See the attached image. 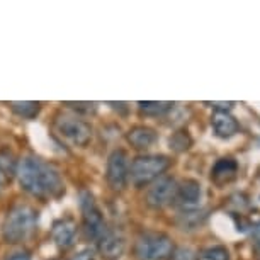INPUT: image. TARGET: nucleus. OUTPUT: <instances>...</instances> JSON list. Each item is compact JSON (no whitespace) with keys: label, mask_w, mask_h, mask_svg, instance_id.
<instances>
[{"label":"nucleus","mask_w":260,"mask_h":260,"mask_svg":"<svg viewBox=\"0 0 260 260\" xmlns=\"http://www.w3.org/2000/svg\"><path fill=\"white\" fill-rule=\"evenodd\" d=\"M16 175L24 192L41 201L58 199L65 192L60 172L38 156L27 155L19 160Z\"/></svg>","instance_id":"nucleus-1"},{"label":"nucleus","mask_w":260,"mask_h":260,"mask_svg":"<svg viewBox=\"0 0 260 260\" xmlns=\"http://www.w3.org/2000/svg\"><path fill=\"white\" fill-rule=\"evenodd\" d=\"M38 211L27 204H16L9 211L2 224V237L7 243H21L31 237L38 226Z\"/></svg>","instance_id":"nucleus-2"},{"label":"nucleus","mask_w":260,"mask_h":260,"mask_svg":"<svg viewBox=\"0 0 260 260\" xmlns=\"http://www.w3.org/2000/svg\"><path fill=\"white\" fill-rule=\"evenodd\" d=\"M174 242L169 235L145 232L136 238L135 255L138 260H167L174 255Z\"/></svg>","instance_id":"nucleus-3"},{"label":"nucleus","mask_w":260,"mask_h":260,"mask_svg":"<svg viewBox=\"0 0 260 260\" xmlns=\"http://www.w3.org/2000/svg\"><path fill=\"white\" fill-rule=\"evenodd\" d=\"M170 158L165 155H143L136 156L129 167V179L136 187L155 182L170 167Z\"/></svg>","instance_id":"nucleus-4"},{"label":"nucleus","mask_w":260,"mask_h":260,"mask_svg":"<svg viewBox=\"0 0 260 260\" xmlns=\"http://www.w3.org/2000/svg\"><path fill=\"white\" fill-rule=\"evenodd\" d=\"M56 133L72 146H87L92 140V127L78 116H58L55 121Z\"/></svg>","instance_id":"nucleus-5"},{"label":"nucleus","mask_w":260,"mask_h":260,"mask_svg":"<svg viewBox=\"0 0 260 260\" xmlns=\"http://www.w3.org/2000/svg\"><path fill=\"white\" fill-rule=\"evenodd\" d=\"M80 211H82V221L83 228H85L87 235L94 240H99L107 230L106 226V219L102 216L101 209L97 208L94 196L90 192H82L80 196Z\"/></svg>","instance_id":"nucleus-6"},{"label":"nucleus","mask_w":260,"mask_h":260,"mask_svg":"<svg viewBox=\"0 0 260 260\" xmlns=\"http://www.w3.org/2000/svg\"><path fill=\"white\" fill-rule=\"evenodd\" d=\"M106 180L112 190H122L129 180V164L122 150H114L107 158Z\"/></svg>","instance_id":"nucleus-7"},{"label":"nucleus","mask_w":260,"mask_h":260,"mask_svg":"<svg viewBox=\"0 0 260 260\" xmlns=\"http://www.w3.org/2000/svg\"><path fill=\"white\" fill-rule=\"evenodd\" d=\"M177 187H179L177 182H175L172 177L156 179L155 182L148 187V190H146V196H145L146 204L153 209L165 208V206H169L170 203H174L175 201Z\"/></svg>","instance_id":"nucleus-8"},{"label":"nucleus","mask_w":260,"mask_h":260,"mask_svg":"<svg viewBox=\"0 0 260 260\" xmlns=\"http://www.w3.org/2000/svg\"><path fill=\"white\" fill-rule=\"evenodd\" d=\"M126 240L119 232L114 230H107L102 237L97 240V250H99L101 257L106 260H117L124 253Z\"/></svg>","instance_id":"nucleus-9"},{"label":"nucleus","mask_w":260,"mask_h":260,"mask_svg":"<svg viewBox=\"0 0 260 260\" xmlns=\"http://www.w3.org/2000/svg\"><path fill=\"white\" fill-rule=\"evenodd\" d=\"M77 237V223L72 218H61L51 228V238L60 248H70Z\"/></svg>","instance_id":"nucleus-10"},{"label":"nucleus","mask_w":260,"mask_h":260,"mask_svg":"<svg viewBox=\"0 0 260 260\" xmlns=\"http://www.w3.org/2000/svg\"><path fill=\"white\" fill-rule=\"evenodd\" d=\"M211 126H213L216 136L224 140L232 138L240 129L237 119L228 111H214L213 116H211Z\"/></svg>","instance_id":"nucleus-11"},{"label":"nucleus","mask_w":260,"mask_h":260,"mask_svg":"<svg viewBox=\"0 0 260 260\" xmlns=\"http://www.w3.org/2000/svg\"><path fill=\"white\" fill-rule=\"evenodd\" d=\"M126 140L135 150H146L158 140V135L150 126H135L127 131Z\"/></svg>","instance_id":"nucleus-12"},{"label":"nucleus","mask_w":260,"mask_h":260,"mask_svg":"<svg viewBox=\"0 0 260 260\" xmlns=\"http://www.w3.org/2000/svg\"><path fill=\"white\" fill-rule=\"evenodd\" d=\"M237 175H238V164H237V160H233V158L218 160L214 164L213 170H211V179L218 185L233 182V180L237 179Z\"/></svg>","instance_id":"nucleus-13"},{"label":"nucleus","mask_w":260,"mask_h":260,"mask_svg":"<svg viewBox=\"0 0 260 260\" xmlns=\"http://www.w3.org/2000/svg\"><path fill=\"white\" fill-rule=\"evenodd\" d=\"M201 199V185L196 180H184L177 187V196H175V203L180 208L192 209Z\"/></svg>","instance_id":"nucleus-14"},{"label":"nucleus","mask_w":260,"mask_h":260,"mask_svg":"<svg viewBox=\"0 0 260 260\" xmlns=\"http://www.w3.org/2000/svg\"><path fill=\"white\" fill-rule=\"evenodd\" d=\"M17 174V164L11 153H0V190L11 182L12 175Z\"/></svg>","instance_id":"nucleus-15"},{"label":"nucleus","mask_w":260,"mask_h":260,"mask_svg":"<svg viewBox=\"0 0 260 260\" xmlns=\"http://www.w3.org/2000/svg\"><path fill=\"white\" fill-rule=\"evenodd\" d=\"M9 107H11L12 112H16L19 117L22 119H34L39 111H41V104L39 102H31V101H26V102H9Z\"/></svg>","instance_id":"nucleus-16"},{"label":"nucleus","mask_w":260,"mask_h":260,"mask_svg":"<svg viewBox=\"0 0 260 260\" xmlns=\"http://www.w3.org/2000/svg\"><path fill=\"white\" fill-rule=\"evenodd\" d=\"M206 219L204 211H196V209H185L179 216V223L184 230H194L196 226H199Z\"/></svg>","instance_id":"nucleus-17"},{"label":"nucleus","mask_w":260,"mask_h":260,"mask_svg":"<svg viewBox=\"0 0 260 260\" xmlns=\"http://www.w3.org/2000/svg\"><path fill=\"white\" fill-rule=\"evenodd\" d=\"M169 146H170V150L177 151V153H182V151L189 150L190 146H192V138H190L189 131L187 129L175 131V133L170 136Z\"/></svg>","instance_id":"nucleus-18"},{"label":"nucleus","mask_w":260,"mask_h":260,"mask_svg":"<svg viewBox=\"0 0 260 260\" xmlns=\"http://www.w3.org/2000/svg\"><path fill=\"white\" fill-rule=\"evenodd\" d=\"M141 112L145 114H151V116H158L164 114L169 109H172V102H138Z\"/></svg>","instance_id":"nucleus-19"},{"label":"nucleus","mask_w":260,"mask_h":260,"mask_svg":"<svg viewBox=\"0 0 260 260\" xmlns=\"http://www.w3.org/2000/svg\"><path fill=\"white\" fill-rule=\"evenodd\" d=\"M203 258L204 260H230V253L224 247H211L206 248L203 252Z\"/></svg>","instance_id":"nucleus-20"},{"label":"nucleus","mask_w":260,"mask_h":260,"mask_svg":"<svg viewBox=\"0 0 260 260\" xmlns=\"http://www.w3.org/2000/svg\"><path fill=\"white\" fill-rule=\"evenodd\" d=\"M172 260H198V255L190 248H177L172 255Z\"/></svg>","instance_id":"nucleus-21"},{"label":"nucleus","mask_w":260,"mask_h":260,"mask_svg":"<svg viewBox=\"0 0 260 260\" xmlns=\"http://www.w3.org/2000/svg\"><path fill=\"white\" fill-rule=\"evenodd\" d=\"M67 106H70L75 111H85V112L95 109V104H90V102H67Z\"/></svg>","instance_id":"nucleus-22"},{"label":"nucleus","mask_w":260,"mask_h":260,"mask_svg":"<svg viewBox=\"0 0 260 260\" xmlns=\"http://www.w3.org/2000/svg\"><path fill=\"white\" fill-rule=\"evenodd\" d=\"M4 260H31V253L26 252V250H19V252L9 253Z\"/></svg>","instance_id":"nucleus-23"},{"label":"nucleus","mask_w":260,"mask_h":260,"mask_svg":"<svg viewBox=\"0 0 260 260\" xmlns=\"http://www.w3.org/2000/svg\"><path fill=\"white\" fill-rule=\"evenodd\" d=\"M70 260H94V252L90 248L80 250L78 253H75Z\"/></svg>","instance_id":"nucleus-24"},{"label":"nucleus","mask_w":260,"mask_h":260,"mask_svg":"<svg viewBox=\"0 0 260 260\" xmlns=\"http://www.w3.org/2000/svg\"><path fill=\"white\" fill-rule=\"evenodd\" d=\"M206 104L214 107L216 111H230L235 106V102H206Z\"/></svg>","instance_id":"nucleus-25"},{"label":"nucleus","mask_w":260,"mask_h":260,"mask_svg":"<svg viewBox=\"0 0 260 260\" xmlns=\"http://www.w3.org/2000/svg\"><path fill=\"white\" fill-rule=\"evenodd\" d=\"M250 228H252V230H250V233H252V237H253L255 240H257L258 243H260V221L253 223Z\"/></svg>","instance_id":"nucleus-26"},{"label":"nucleus","mask_w":260,"mask_h":260,"mask_svg":"<svg viewBox=\"0 0 260 260\" xmlns=\"http://www.w3.org/2000/svg\"><path fill=\"white\" fill-rule=\"evenodd\" d=\"M257 250H258V253H260V243L257 245Z\"/></svg>","instance_id":"nucleus-27"}]
</instances>
